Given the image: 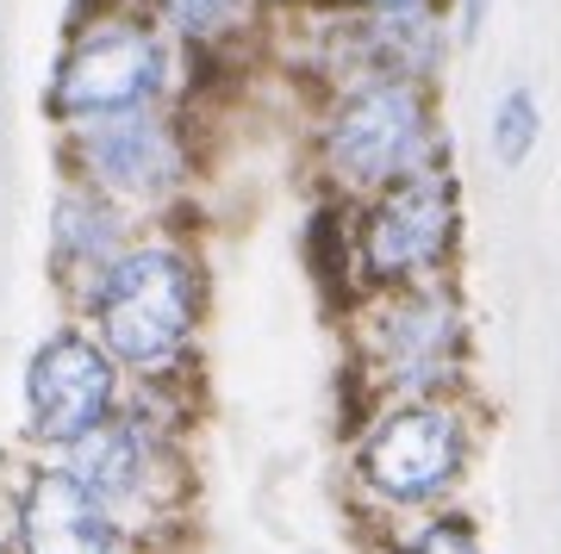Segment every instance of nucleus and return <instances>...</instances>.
Returning a JSON list of instances; mask_svg holds the SVG:
<instances>
[{"label":"nucleus","mask_w":561,"mask_h":554,"mask_svg":"<svg viewBox=\"0 0 561 554\" xmlns=\"http://www.w3.org/2000/svg\"><path fill=\"white\" fill-rule=\"evenodd\" d=\"M13 554H125L119 517L101 498H88L62 468L25 480L13 511Z\"/></svg>","instance_id":"6e6552de"},{"label":"nucleus","mask_w":561,"mask_h":554,"mask_svg":"<svg viewBox=\"0 0 561 554\" xmlns=\"http://www.w3.org/2000/svg\"><path fill=\"white\" fill-rule=\"evenodd\" d=\"M57 243L69 256L101 262L106 250H113V218H106L101 206H88V199H62L57 206Z\"/></svg>","instance_id":"9b49d317"},{"label":"nucleus","mask_w":561,"mask_h":554,"mask_svg":"<svg viewBox=\"0 0 561 554\" xmlns=\"http://www.w3.org/2000/svg\"><path fill=\"white\" fill-rule=\"evenodd\" d=\"M81 162L94 169V181L119 187V194H162L175 181L181 157L169 125H157L150 113H119L81 131Z\"/></svg>","instance_id":"9d476101"},{"label":"nucleus","mask_w":561,"mask_h":554,"mask_svg":"<svg viewBox=\"0 0 561 554\" xmlns=\"http://www.w3.org/2000/svg\"><path fill=\"white\" fill-rule=\"evenodd\" d=\"M375 7H387V13H393V7H412V0H375Z\"/></svg>","instance_id":"dca6fc26"},{"label":"nucleus","mask_w":561,"mask_h":554,"mask_svg":"<svg viewBox=\"0 0 561 554\" xmlns=\"http://www.w3.org/2000/svg\"><path fill=\"white\" fill-rule=\"evenodd\" d=\"M157 81H162L157 38L144 25L106 20L69 50L57 88H50V106L62 119H119V113H138L144 100L157 94Z\"/></svg>","instance_id":"39448f33"},{"label":"nucleus","mask_w":561,"mask_h":554,"mask_svg":"<svg viewBox=\"0 0 561 554\" xmlns=\"http://www.w3.org/2000/svg\"><path fill=\"white\" fill-rule=\"evenodd\" d=\"M362 349H368V368L400 405H424V399L449 386V368H456L461 349V312L456 299L443 293H405L393 305L368 318L362 331Z\"/></svg>","instance_id":"7ed1b4c3"},{"label":"nucleus","mask_w":561,"mask_h":554,"mask_svg":"<svg viewBox=\"0 0 561 554\" xmlns=\"http://www.w3.org/2000/svg\"><path fill=\"white\" fill-rule=\"evenodd\" d=\"M324 150L331 169L356 187L375 181L419 175L424 157V106L405 81H368L362 94H350L337 106V119L324 125Z\"/></svg>","instance_id":"20e7f679"},{"label":"nucleus","mask_w":561,"mask_h":554,"mask_svg":"<svg viewBox=\"0 0 561 554\" xmlns=\"http://www.w3.org/2000/svg\"><path fill=\"white\" fill-rule=\"evenodd\" d=\"M62 474L76 480L88 498H101L125 530V511L144 505V493H150V442H144V424L138 417H106V424H94L81 442L62 449Z\"/></svg>","instance_id":"1a4fd4ad"},{"label":"nucleus","mask_w":561,"mask_h":554,"mask_svg":"<svg viewBox=\"0 0 561 554\" xmlns=\"http://www.w3.org/2000/svg\"><path fill=\"white\" fill-rule=\"evenodd\" d=\"M25 405H32V436L69 449L113 412V361L88 337H50L32 356Z\"/></svg>","instance_id":"423d86ee"},{"label":"nucleus","mask_w":561,"mask_h":554,"mask_svg":"<svg viewBox=\"0 0 561 554\" xmlns=\"http://www.w3.org/2000/svg\"><path fill=\"white\" fill-rule=\"evenodd\" d=\"M194 275L187 262L169 256V250H138V256H119L94 287V318H101V337L119 361H138V368H157L187 343L194 331Z\"/></svg>","instance_id":"f03ea898"},{"label":"nucleus","mask_w":561,"mask_h":554,"mask_svg":"<svg viewBox=\"0 0 561 554\" xmlns=\"http://www.w3.org/2000/svg\"><path fill=\"white\" fill-rule=\"evenodd\" d=\"M530 143H537V100L524 94V88H512V94L500 100V113H493V157H500L505 169H518V162L530 157Z\"/></svg>","instance_id":"f8f14e48"},{"label":"nucleus","mask_w":561,"mask_h":554,"mask_svg":"<svg viewBox=\"0 0 561 554\" xmlns=\"http://www.w3.org/2000/svg\"><path fill=\"white\" fill-rule=\"evenodd\" d=\"M449 231H456V199H449L443 175L419 169V175H405L368 212V224H362V262H368L375 280L419 275V268H431L449 250Z\"/></svg>","instance_id":"0eeeda50"},{"label":"nucleus","mask_w":561,"mask_h":554,"mask_svg":"<svg viewBox=\"0 0 561 554\" xmlns=\"http://www.w3.org/2000/svg\"><path fill=\"white\" fill-rule=\"evenodd\" d=\"M468 468L461 417L443 405H393L362 430L356 474L387 511H437Z\"/></svg>","instance_id":"f257e3e1"},{"label":"nucleus","mask_w":561,"mask_h":554,"mask_svg":"<svg viewBox=\"0 0 561 554\" xmlns=\"http://www.w3.org/2000/svg\"><path fill=\"white\" fill-rule=\"evenodd\" d=\"M157 7L181 25V32H231L250 0H157Z\"/></svg>","instance_id":"4468645a"},{"label":"nucleus","mask_w":561,"mask_h":554,"mask_svg":"<svg viewBox=\"0 0 561 554\" xmlns=\"http://www.w3.org/2000/svg\"><path fill=\"white\" fill-rule=\"evenodd\" d=\"M393 554H481V535L468 517H449V511H431L412 535H400Z\"/></svg>","instance_id":"ddd939ff"},{"label":"nucleus","mask_w":561,"mask_h":554,"mask_svg":"<svg viewBox=\"0 0 561 554\" xmlns=\"http://www.w3.org/2000/svg\"><path fill=\"white\" fill-rule=\"evenodd\" d=\"M481 20H486V0H468V7H461V38H474Z\"/></svg>","instance_id":"2eb2a0df"}]
</instances>
